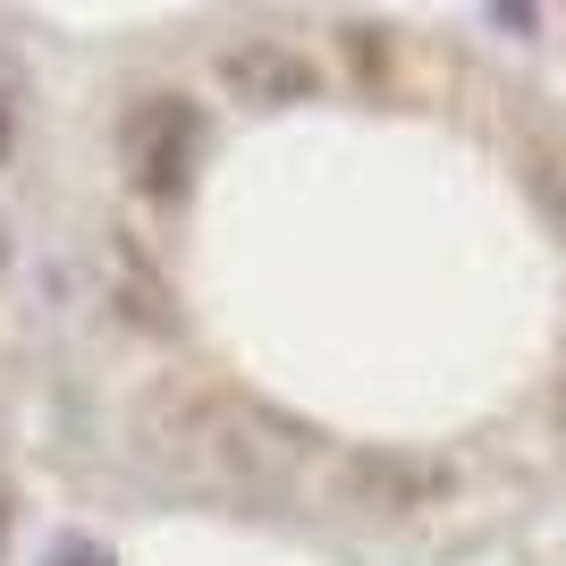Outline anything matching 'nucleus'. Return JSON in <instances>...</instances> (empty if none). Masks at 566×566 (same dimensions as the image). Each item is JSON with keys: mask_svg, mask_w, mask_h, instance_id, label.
Instances as JSON below:
<instances>
[{"mask_svg": "<svg viewBox=\"0 0 566 566\" xmlns=\"http://www.w3.org/2000/svg\"><path fill=\"white\" fill-rule=\"evenodd\" d=\"M0 153H9V111H0Z\"/></svg>", "mask_w": 566, "mask_h": 566, "instance_id": "nucleus-3", "label": "nucleus"}, {"mask_svg": "<svg viewBox=\"0 0 566 566\" xmlns=\"http://www.w3.org/2000/svg\"><path fill=\"white\" fill-rule=\"evenodd\" d=\"M195 111H178V102H153V111H136L127 118V169H136L144 187H169L178 169H187V153H195Z\"/></svg>", "mask_w": 566, "mask_h": 566, "instance_id": "nucleus-1", "label": "nucleus"}, {"mask_svg": "<svg viewBox=\"0 0 566 566\" xmlns=\"http://www.w3.org/2000/svg\"><path fill=\"white\" fill-rule=\"evenodd\" d=\"M229 85H245V94H271V102H287V94H305L313 76H305V60H287L280 43H254V51H237V60H229Z\"/></svg>", "mask_w": 566, "mask_h": 566, "instance_id": "nucleus-2", "label": "nucleus"}]
</instances>
